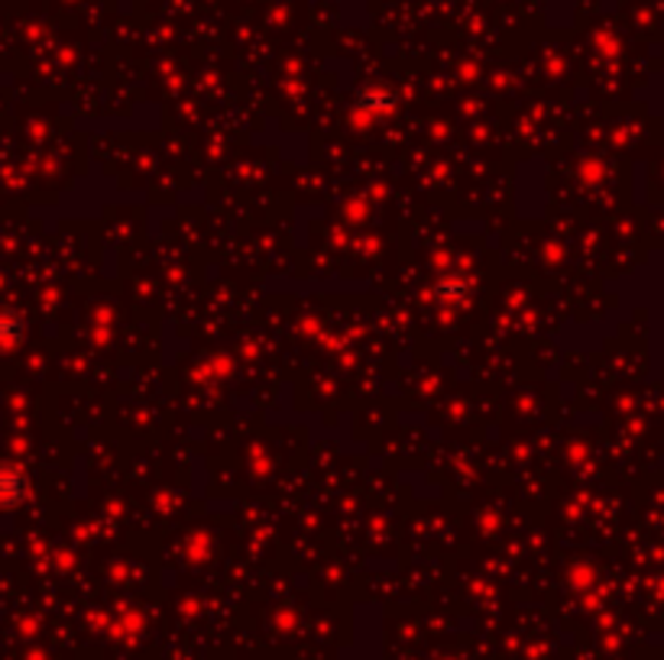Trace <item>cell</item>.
I'll list each match as a JSON object with an SVG mask.
<instances>
[{"label": "cell", "mask_w": 664, "mask_h": 660, "mask_svg": "<svg viewBox=\"0 0 664 660\" xmlns=\"http://www.w3.org/2000/svg\"><path fill=\"white\" fill-rule=\"evenodd\" d=\"M26 492V482L16 469L10 466H0V508H13Z\"/></svg>", "instance_id": "6da1fadb"}, {"label": "cell", "mask_w": 664, "mask_h": 660, "mask_svg": "<svg viewBox=\"0 0 664 660\" xmlns=\"http://www.w3.org/2000/svg\"><path fill=\"white\" fill-rule=\"evenodd\" d=\"M360 107H363V111H390V107H393V94H386V91H367V94L360 98Z\"/></svg>", "instance_id": "7a4b0ae2"}]
</instances>
